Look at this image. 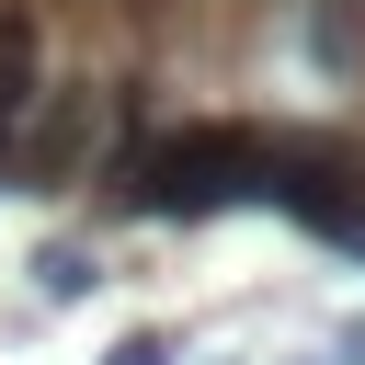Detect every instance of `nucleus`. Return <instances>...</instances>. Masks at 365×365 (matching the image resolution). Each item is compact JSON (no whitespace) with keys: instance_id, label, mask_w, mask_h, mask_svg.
<instances>
[{"instance_id":"nucleus-1","label":"nucleus","mask_w":365,"mask_h":365,"mask_svg":"<svg viewBox=\"0 0 365 365\" xmlns=\"http://www.w3.org/2000/svg\"><path fill=\"white\" fill-rule=\"evenodd\" d=\"M251 148H262V125L194 114V125H171L148 148H114V182H125L137 217H217V205L251 194Z\"/></svg>"},{"instance_id":"nucleus-2","label":"nucleus","mask_w":365,"mask_h":365,"mask_svg":"<svg viewBox=\"0 0 365 365\" xmlns=\"http://www.w3.org/2000/svg\"><path fill=\"white\" fill-rule=\"evenodd\" d=\"M91 137H103V91H91V80H46V91H34V114H23L11 171H23L34 194H68V182L91 171Z\"/></svg>"},{"instance_id":"nucleus-3","label":"nucleus","mask_w":365,"mask_h":365,"mask_svg":"<svg viewBox=\"0 0 365 365\" xmlns=\"http://www.w3.org/2000/svg\"><path fill=\"white\" fill-rule=\"evenodd\" d=\"M34 91H46V34H34V11H0V182H11V148H23Z\"/></svg>"},{"instance_id":"nucleus-4","label":"nucleus","mask_w":365,"mask_h":365,"mask_svg":"<svg viewBox=\"0 0 365 365\" xmlns=\"http://www.w3.org/2000/svg\"><path fill=\"white\" fill-rule=\"evenodd\" d=\"M34 285H46L57 308H68V297H91V285H103V262H91V240H46V251H34Z\"/></svg>"},{"instance_id":"nucleus-5","label":"nucleus","mask_w":365,"mask_h":365,"mask_svg":"<svg viewBox=\"0 0 365 365\" xmlns=\"http://www.w3.org/2000/svg\"><path fill=\"white\" fill-rule=\"evenodd\" d=\"M171 354H182V342H171V331H125V342H114V354H103V365H171Z\"/></svg>"},{"instance_id":"nucleus-6","label":"nucleus","mask_w":365,"mask_h":365,"mask_svg":"<svg viewBox=\"0 0 365 365\" xmlns=\"http://www.w3.org/2000/svg\"><path fill=\"white\" fill-rule=\"evenodd\" d=\"M331 354H342V365H365V319H342V342H331Z\"/></svg>"}]
</instances>
